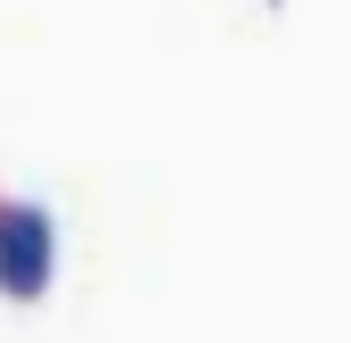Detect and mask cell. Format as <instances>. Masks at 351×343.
<instances>
[{"mask_svg": "<svg viewBox=\"0 0 351 343\" xmlns=\"http://www.w3.org/2000/svg\"><path fill=\"white\" fill-rule=\"evenodd\" d=\"M49 278H58V213L41 196H8L0 204V294L41 303Z\"/></svg>", "mask_w": 351, "mask_h": 343, "instance_id": "1", "label": "cell"}]
</instances>
